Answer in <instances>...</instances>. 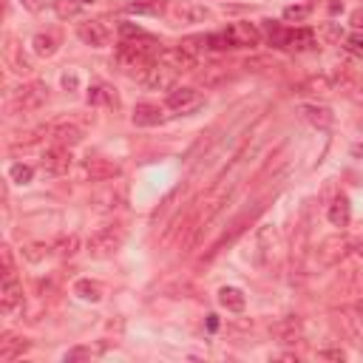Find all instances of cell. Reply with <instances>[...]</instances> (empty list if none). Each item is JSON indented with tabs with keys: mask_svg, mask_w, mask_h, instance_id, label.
Returning a JSON list of instances; mask_svg holds the SVG:
<instances>
[{
	"mask_svg": "<svg viewBox=\"0 0 363 363\" xmlns=\"http://www.w3.org/2000/svg\"><path fill=\"white\" fill-rule=\"evenodd\" d=\"M154 40H148L145 45H136V43H119V49L114 52V63L122 68V71H128V74H140L148 63H154L151 60V54H154Z\"/></svg>",
	"mask_w": 363,
	"mask_h": 363,
	"instance_id": "1",
	"label": "cell"
},
{
	"mask_svg": "<svg viewBox=\"0 0 363 363\" xmlns=\"http://www.w3.org/2000/svg\"><path fill=\"white\" fill-rule=\"evenodd\" d=\"M122 242H125V230H122V227L119 224H105V227H100L97 233L88 236L85 250H88L91 258H111L122 247Z\"/></svg>",
	"mask_w": 363,
	"mask_h": 363,
	"instance_id": "2",
	"label": "cell"
},
{
	"mask_svg": "<svg viewBox=\"0 0 363 363\" xmlns=\"http://www.w3.org/2000/svg\"><path fill=\"white\" fill-rule=\"evenodd\" d=\"M45 100H49V85L45 82H29V85L17 88L12 94V111L15 114H31V111L43 108Z\"/></svg>",
	"mask_w": 363,
	"mask_h": 363,
	"instance_id": "3",
	"label": "cell"
},
{
	"mask_svg": "<svg viewBox=\"0 0 363 363\" xmlns=\"http://www.w3.org/2000/svg\"><path fill=\"white\" fill-rule=\"evenodd\" d=\"M136 80H140V85H145L148 91H168L176 82V71L170 66H165L162 60H154L136 74Z\"/></svg>",
	"mask_w": 363,
	"mask_h": 363,
	"instance_id": "4",
	"label": "cell"
},
{
	"mask_svg": "<svg viewBox=\"0 0 363 363\" xmlns=\"http://www.w3.org/2000/svg\"><path fill=\"white\" fill-rule=\"evenodd\" d=\"M77 34H80V40H82L85 45H91V49H103V45H108V43H111V37H114V31H111L103 20H88V23H80Z\"/></svg>",
	"mask_w": 363,
	"mask_h": 363,
	"instance_id": "5",
	"label": "cell"
},
{
	"mask_svg": "<svg viewBox=\"0 0 363 363\" xmlns=\"http://www.w3.org/2000/svg\"><path fill=\"white\" fill-rule=\"evenodd\" d=\"M346 253H349V239L346 236H332V239L321 242V247H318V261H321L324 267H335Z\"/></svg>",
	"mask_w": 363,
	"mask_h": 363,
	"instance_id": "6",
	"label": "cell"
},
{
	"mask_svg": "<svg viewBox=\"0 0 363 363\" xmlns=\"http://www.w3.org/2000/svg\"><path fill=\"white\" fill-rule=\"evenodd\" d=\"M156 60H162L165 66H170V68H173L176 74H182V71H193V68H199V66H196V54H191V52H185V49H182V45H176V49H162Z\"/></svg>",
	"mask_w": 363,
	"mask_h": 363,
	"instance_id": "7",
	"label": "cell"
},
{
	"mask_svg": "<svg viewBox=\"0 0 363 363\" xmlns=\"http://www.w3.org/2000/svg\"><path fill=\"white\" fill-rule=\"evenodd\" d=\"M71 168V148H63V145H54L43 154V170L52 173V176H63L66 170Z\"/></svg>",
	"mask_w": 363,
	"mask_h": 363,
	"instance_id": "8",
	"label": "cell"
},
{
	"mask_svg": "<svg viewBox=\"0 0 363 363\" xmlns=\"http://www.w3.org/2000/svg\"><path fill=\"white\" fill-rule=\"evenodd\" d=\"M52 142L54 145H63V148H74L82 142V128L77 122H60V125H52Z\"/></svg>",
	"mask_w": 363,
	"mask_h": 363,
	"instance_id": "9",
	"label": "cell"
},
{
	"mask_svg": "<svg viewBox=\"0 0 363 363\" xmlns=\"http://www.w3.org/2000/svg\"><path fill=\"white\" fill-rule=\"evenodd\" d=\"M227 31H230V37H233V43H236V49H253V45L261 43V31L255 29V23H247V20L233 23Z\"/></svg>",
	"mask_w": 363,
	"mask_h": 363,
	"instance_id": "10",
	"label": "cell"
},
{
	"mask_svg": "<svg viewBox=\"0 0 363 363\" xmlns=\"http://www.w3.org/2000/svg\"><path fill=\"white\" fill-rule=\"evenodd\" d=\"M269 335L276 338L279 343H295L298 338H301V321L298 318H281V321H276L269 327Z\"/></svg>",
	"mask_w": 363,
	"mask_h": 363,
	"instance_id": "11",
	"label": "cell"
},
{
	"mask_svg": "<svg viewBox=\"0 0 363 363\" xmlns=\"http://www.w3.org/2000/svg\"><path fill=\"white\" fill-rule=\"evenodd\" d=\"M20 304H23V287H20V281H17L15 276L3 279V287H0V309L12 312V309H17Z\"/></svg>",
	"mask_w": 363,
	"mask_h": 363,
	"instance_id": "12",
	"label": "cell"
},
{
	"mask_svg": "<svg viewBox=\"0 0 363 363\" xmlns=\"http://www.w3.org/2000/svg\"><path fill=\"white\" fill-rule=\"evenodd\" d=\"M85 176L91 182H108V179L119 176V165H114L108 159H88L85 162Z\"/></svg>",
	"mask_w": 363,
	"mask_h": 363,
	"instance_id": "13",
	"label": "cell"
},
{
	"mask_svg": "<svg viewBox=\"0 0 363 363\" xmlns=\"http://www.w3.org/2000/svg\"><path fill=\"white\" fill-rule=\"evenodd\" d=\"M298 114L309 122V125H315V128H329L332 122H335V117H332V111L327 108V105H312V103H306V105H301L298 108Z\"/></svg>",
	"mask_w": 363,
	"mask_h": 363,
	"instance_id": "14",
	"label": "cell"
},
{
	"mask_svg": "<svg viewBox=\"0 0 363 363\" xmlns=\"http://www.w3.org/2000/svg\"><path fill=\"white\" fill-rule=\"evenodd\" d=\"M170 15H173V20H179V23H202V20L210 17V12H207L205 6H196V3H176V6L170 9Z\"/></svg>",
	"mask_w": 363,
	"mask_h": 363,
	"instance_id": "15",
	"label": "cell"
},
{
	"mask_svg": "<svg viewBox=\"0 0 363 363\" xmlns=\"http://www.w3.org/2000/svg\"><path fill=\"white\" fill-rule=\"evenodd\" d=\"M133 125H140V128H154L162 122V108L154 105V103H140L133 108Z\"/></svg>",
	"mask_w": 363,
	"mask_h": 363,
	"instance_id": "16",
	"label": "cell"
},
{
	"mask_svg": "<svg viewBox=\"0 0 363 363\" xmlns=\"http://www.w3.org/2000/svg\"><path fill=\"white\" fill-rule=\"evenodd\" d=\"M196 103H199L196 88H173V91H168V108H173V111H188Z\"/></svg>",
	"mask_w": 363,
	"mask_h": 363,
	"instance_id": "17",
	"label": "cell"
},
{
	"mask_svg": "<svg viewBox=\"0 0 363 363\" xmlns=\"http://www.w3.org/2000/svg\"><path fill=\"white\" fill-rule=\"evenodd\" d=\"M31 45H34V54H40V57H54L57 49H60V37H57L54 31H40V34H34Z\"/></svg>",
	"mask_w": 363,
	"mask_h": 363,
	"instance_id": "18",
	"label": "cell"
},
{
	"mask_svg": "<svg viewBox=\"0 0 363 363\" xmlns=\"http://www.w3.org/2000/svg\"><path fill=\"white\" fill-rule=\"evenodd\" d=\"M227 77V66H221V63H210V66H205L202 71H196V82L199 85H205V88H213V85H221Z\"/></svg>",
	"mask_w": 363,
	"mask_h": 363,
	"instance_id": "19",
	"label": "cell"
},
{
	"mask_svg": "<svg viewBox=\"0 0 363 363\" xmlns=\"http://www.w3.org/2000/svg\"><path fill=\"white\" fill-rule=\"evenodd\" d=\"M327 216H329V221H332L335 227H346V224H349V218H352V207H349V199H346L343 193H338V196L332 199V205H329Z\"/></svg>",
	"mask_w": 363,
	"mask_h": 363,
	"instance_id": "20",
	"label": "cell"
},
{
	"mask_svg": "<svg viewBox=\"0 0 363 363\" xmlns=\"http://www.w3.org/2000/svg\"><path fill=\"white\" fill-rule=\"evenodd\" d=\"M218 304L224 309H230V312H242L244 304H247V298H244V292L239 287H221L218 290Z\"/></svg>",
	"mask_w": 363,
	"mask_h": 363,
	"instance_id": "21",
	"label": "cell"
},
{
	"mask_svg": "<svg viewBox=\"0 0 363 363\" xmlns=\"http://www.w3.org/2000/svg\"><path fill=\"white\" fill-rule=\"evenodd\" d=\"M74 295H80L88 304H97V301H103V284L100 281H91V279H80L74 284Z\"/></svg>",
	"mask_w": 363,
	"mask_h": 363,
	"instance_id": "22",
	"label": "cell"
},
{
	"mask_svg": "<svg viewBox=\"0 0 363 363\" xmlns=\"http://www.w3.org/2000/svg\"><path fill=\"white\" fill-rule=\"evenodd\" d=\"M26 349H29V343H26V341H20V338H12V335H9V338L3 341V346H0V360H15V357H17V355H23Z\"/></svg>",
	"mask_w": 363,
	"mask_h": 363,
	"instance_id": "23",
	"label": "cell"
},
{
	"mask_svg": "<svg viewBox=\"0 0 363 363\" xmlns=\"http://www.w3.org/2000/svg\"><path fill=\"white\" fill-rule=\"evenodd\" d=\"M82 12V0H54V15L68 20V17H77Z\"/></svg>",
	"mask_w": 363,
	"mask_h": 363,
	"instance_id": "24",
	"label": "cell"
},
{
	"mask_svg": "<svg viewBox=\"0 0 363 363\" xmlns=\"http://www.w3.org/2000/svg\"><path fill=\"white\" fill-rule=\"evenodd\" d=\"M54 250H57V255H63V258H71V255L80 250V239H77L74 233H68V236H60V239L54 242Z\"/></svg>",
	"mask_w": 363,
	"mask_h": 363,
	"instance_id": "25",
	"label": "cell"
},
{
	"mask_svg": "<svg viewBox=\"0 0 363 363\" xmlns=\"http://www.w3.org/2000/svg\"><path fill=\"white\" fill-rule=\"evenodd\" d=\"M315 40H312V31L306 29H298V31H287V45L290 49H309Z\"/></svg>",
	"mask_w": 363,
	"mask_h": 363,
	"instance_id": "26",
	"label": "cell"
},
{
	"mask_svg": "<svg viewBox=\"0 0 363 363\" xmlns=\"http://www.w3.org/2000/svg\"><path fill=\"white\" fill-rule=\"evenodd\" d=\"M31 176H34V170H31L29 165H23V162H15V165L9 168V179L15 182V185H29Z\"/></svg>",
	"mask_w": 363,
	"mask_h": 363,
	"instance_id": "27",
	"label": "cell"
},
{
	"mask_svg": "<svg viewBox=\"0 0 363 363\" xmlns=\"http://www.w3.org/2000/svg\"><path fill=\"white\" fill-rule=\"evenodd\" d=\"M207 45L210 49H236V43L230 37V31H216V34H207Z\"/></svg>",
	"mask_w": 363,
	"mask_h": 363,
	"instance_id": "28",
	"label": "cell"
},
{
	"mask_svg": "<svg viewBox=\"0 0 363 363\" xmlns=\"http://www.w3.org/2000/svg\"><path fill=\"white\" fill-rule=\"evenodd\" d=\"M179 45H182V49H185V52H191V54H199V52H205V49H210V45H207V34H196V37H185V40H182Z\"/></svg>",
	"mask_w": 363,
	"mask_h": 363,
	"instance_id": "29",
	"label": "cell"
},
{
	"mask_svg": "<svg viewBox=\"0 0 363 363\" xmlns=\"http://www.w3.org/2000/svg\"><path fill=\"white\" fill-rule=\"evenodd\" d=\"M264 29H267V37L272 45H287V31L276 20H264Z\"/></svg>",
	"mask_w": 363,
	"mask_h": 363,
	"instance_id": "30",
	"label": "cell"
},
{
	"mask_svg": "<svg viewBox=\"0 0 363 363\" xmlns=\"http://www.w3.org/2000/svg\"><path fill=\"white\" fill-rule=\"evenodd\" d=\"M341 88L349 91L352 97H363V82H360L352 71H343V74H341Z\"/></svg>",
	"mask_w": 363,
	"mask_h": 363,
	"instance_id": "31",
	"label": "cell"
},
{
	"mask_svg": "<svg viewBox=\"0 0 363 363\" xmlns=\"http://www.w3.org/2000/svg\"><path fill=\"white\" fill-rule=\"evenodd\" d=\"M343 49L355 57H363V31H352L343 37Z\"/></svg>",
	"mask_w": 363,
	"mask_h": 363,
	"instance_id": "32",
	"label": "cell"
},
{
	"mask_svg": "<svg viewBox=\"0 0 363 363\" xmlns=\"http://www.w3.org/2000/svg\"><path fill=\"white\" fill-rule=\"evenodd\" d=\"M309 12H312V9H309L306 3H304V6H287V9H284V20H295V23H301V20L309 17Z\"/></svg>",
	"mask_w": 363,
	"mask_h": 363,
	"instance_id": "33",
	"label": "cell"
},
{
	"mask_svg": "<svg viewBox=\"0 0 363 363\" xmlns=\"http://www.w3.org/2000/svg\"><path fill=\"white\" fill-rule=\"evenodd\" d=\"M119 34L122 37H148L140 26H133V23H119Z\"/></svg>",
	"mask_w": 363,
	"mask_h": 363,
	"instance_id": "34",
	"label": "cell"
},
{
	"mask_svg": "<svg viewBox=\"0 0 363 363\" xmlns=\"http://www.w3.org/2000/svg\"><path fill=\"white\" fill-rule=\"evenodd\" d=\"M85 357H91V349H85V346H77V349L66 352V363H74V360H85Z\"/></svg>",
	"mask_w": 363,
	"mask_h": 363,
	"instance_id": "35",
	"label": "cell"
},
{
	"mask_svg": "<svg viewBox=\"0 0 363 363\" xmlns=\"http://www.w3.org/2000/svg\"><path fill=\"white\" fill-rule=\"evenodd\" d=\"M318 355H321L324 360H346V352H343V349H321Z\"/></svg>",
	"mask_w": 363,
	"mask_h": 363,
	"instance_id": "36",
	"label": "cell"
},
{
	"mask_svg": "<svg viewBox=\"0 0 363 363\" xmlns=\"http://www.w3.org/2000/svg\"><path fill=\"white\" fill-rule=\"evenodd\" d=\"M349 23H352L355 31H363V9H355L352 17H349Z\"/></svg>",
	"mask_w": 363,
	"mask_h": 363,
	"instance_id": "37",
	"label": "cell"
},
{
	"mask_svg": "<svg viewBox=\"0 0 363 363\" xmlns=\"http://www.w3.org/2000/svg\"><path fill=\"white\" fill-rule=\"evenodd\" d=\"M103 100H105V88L97 85V88L88 91V103H103Z\"/></svg>",
	"mask_w": 363,
	"mask_h": 363,
	"instance_id": "38",
	"label": "cell"
},
{
	"mask_svg": "<svg viewBox=\"0 0 363 363\" xmlns=\"http://www.w3.org/2000/svg\"><path fill=\"white\" fill-rule=\"evenodd\" d=\"M63 85H66V88H71V91H74V88H77V85H80V80H77V74H63Z\"/></svg>",
	"mask_w": 363,
	"mask_h": 363,
	"instance_id": "39",
	"label": "cell"
},
{
	"mask_svg": "<svg viewBox=\"0 0 363 363\" xmlns=\"http://www.w3.org/2000/svg\"><path fill=\"white\" fill-rule=\"evenodd\" d=\"M20 3H23L29 12H40V9H43V0H20Z\"/></svg>",
	"mask_w": 363,
	"mask_h": 363,
	"instance_id": "40",
	"label": "cell"
},
{
	"mask_svg": "<svg viewBox=\"0 0 363 363\" xmlns=\"http://www.w3.org/2000/svg\"><path fill=\"white\" fill-rule=\"evenodd\" d=\"M357 255H360V258H363V239H360V242H357Z\"/></svg>",
	"mask_w": 363,
	"mask_h": 363,
	"instance_id": "41",
	"label": "cell"
},
{
	"mask_svg": "<svg viewBox=\"0 0 363 363\" xmlns=\"http://www.w3.org/2000/svg\"><path fill=\"white\" fill-rule=\"evenodd\" d=\"M357 125H360V128H363V119H360V122H357Z\"/></svg>",
	"mask_w": 363,
	"mask_h": 363,
	"instance_id": "42",
	"label": "cell"
}]
</instances>
